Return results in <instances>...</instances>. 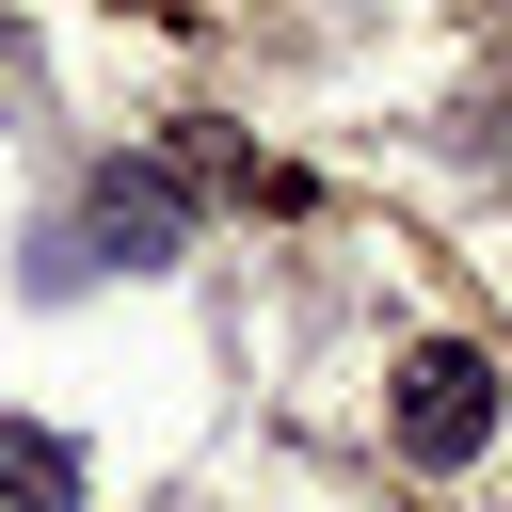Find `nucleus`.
<instances>
[{
    "label": "nucleus",
    "mask_w": 512,
    "mask_h": 512,
    "mask_svg": "<svg viewBox=\"0 0 512 512\" xmlns=\"http://www.w3.org/2000/svg\"><path fill=\"white\" fill-rule=\"evenodd\" d=\"M384 432H400V464H480V448H496V352H464V336H432V352L400 368V400H384Z\"/></svg>",
    "instance_id": "obj_1"
},
{
    "label": "nucleus",
    "mask_w": 512,
    "mask_h": 512,
    "mask_svg": "<svg viewBox=\"0 0 512 512\" xmlns=\"http://www.w3.org/2000/svg\"><path fill=\"white\" fill-rule=\"evenodd\" d=\"M0 512H80V448L32 432V416H0Z\"/></svg>",
    "instance_id": "obj_2"
},
{
    "label": "nucleus",
    "mask_w": 512,
    "mask_h": 512,
    "mask_svg": "<svg viewBox=\"0 0 512 512\" xmlns=\"http://www.w3.org/2000/svg\"><path fill=\"white\" fill-rule=\"evenodd\" d=\"M80 240H112V256H176V192H160V176H96Z\"/></svg>",
    "instance_id": "obj_3"
}]
</instances>
